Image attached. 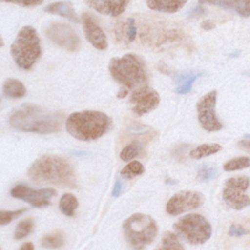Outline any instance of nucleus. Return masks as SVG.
Returning <instances> with one entry per match:
<instances>
[{"label": "nucleus", "mask_w": 250, "mask_h": 250, "mask_svg": "<svg viewBox=\"0 0 250 250\" xmlns=\"http://www.w3.org/2000/svg\"><path fill=\"white\" fill-rule=\"evenodd\" d=\"M115 39L123 45L139 44L148 49H165L186 40L184 28L152 15H132L114 26Z\"/></svg>", "instance_id": "obj_1"}, {"label": "nucleus", "mask_w": 250, "mask_h": 250, "mask_svg": "<svg viewBox=\"0 0 250 250\" xmlns=\"http://www.w3.org/2000/svg\"><path fill=\"white\" fill-rule=\"evenodd\" d=\"M63 117L64 114L61 111L24 104L11 113L9 123L19 131L51 134L61 131Z\"/></svg>", "instance_id": "obj_2"}, {"label": "nucleus", "mask_w": 250, "mask_h": 250, "mask_svg": "<svg viewBox=\"0 0 250 250\" xmlns=\"http://www.w3.org/2000/svg\"><path fill=\"white\" fill-rule=\"evenodd\" d=\"M29 179L39 185H54L75 188L76 175L67 159L59 155L46 154L36 159L28 169Z\"/></svg>", "instance_id": "obj_3"}, {"label": "nucleus", "mask_w": 250, "mask_h": 250, "mask_svg": "<svg viewBox=\"0 0 250 250\" xmlns=\"http://www.w3.org/2000/svg\"><path fill=\"white\" fill-rule=\"evenodd\" d=\"M108 70L114 81L127 90L145 86L148 78L145 62L133 53L112 58L108 63Z\"/></svg>", "instance_id": "obj_4"}, {"label": "nucleus", "mask_w": 250, "mask_h": 250, "mask_svg": "<svg viewBox=\"0 0 250 250\" xmlns=\"http://www.w3.org/2000/svg\"><path fill=\"white\" fill-rule=\"evenodd\" d=\"M110 123V118L102 111L84 110L71 113L65 121V128L77 140L92 141L105 134Z\"/></svg>", "instance_id": "obj_5"}, {"label": "nucleus", "mask_w": 250, "mask_h": 250, "mask_svg": "<svg viewBox=\"0 0 250 250\" xmlns=\"http://www.w3.org/2000/svg\"><path fill=\"white\" fill-rule=\"evenodd\" d=\"M10 51L14 62L20 68L30 69L41 56L40 38L36 30L30 25L21 27Z\"/></svg>", "instance_id": "obj_6"}, {"label": "nucleus", "mask_w": 250, "mask_h": 250, "mask_svg": "<svg viewBox=\"0 0 250 250\" xmlns=\"http://www.w3.org/2000/svg\"><path fill=\"white\" fill-rule=\"evenodd\" d=\"M124 235L128 242L137 250L150 244L157 235L158 227L149 215L136 213L123 223Z\"/></svg>", "instance_id": "obj_7"}, {"label": "nucleus", "mask_w": 250, "mask_h": 250, "mask_svg": "<svg viewBox=\"0 0 250 250\" xmlns=\"http://www.w3.org/2000/svg\"><path fill=\"white\" fill-rule=\"evenodd\" d=\"M176 232L190 244H203L212 234L210 223L199 214H188L174 224Z\"/></svg>", "instance_id": "obj_8"}, {"label": "nucleus", "mask_w": 250, "mask_h": 250, "mask_svg": "<svg viewBox=\"0 0 250 250\" xmlns=\"http://www.w3.org/2000/svg\"><path fill=\"white\" fill-rule=\"evenodd\" d=\"M250 186V179L246 176H237L228 179L223 189L225 203L235 210H241L250 205V197L245 190Z\"/></svg>", "instance_id": "obj_9"}, {"label": "nucleus", "mask_w": 250, "mask_h": 250, "mask_svg": "<svg viewBox=\"0 0 250 250\" xmlns=\"http://www.w3.org/2000/svg\"><path fill=\"white\" fill-rule=\"evenodd\" d=\"M45 34L51 42L69 52L77 51L80 47L78 34L65 22H52L46 28Z\"/></svg>", "instance_id": "obj_10"}, {"label": "nucleus", "mask_w": 250, "mask_h": 250, "mask_svg": "<svg viewBox=\"0 0 250 250\" xmlns=\"http://www.w3.org/2000/svg\"><path fill=\"white\" fill-rule=\"evenodd\" d=\"M216 101L217 92L211 91L201 97L196 104L198 121L201 127L209 132L219 131L223 127L222 123L216 115Z\"/></svg>", "instance_id": "obj_11"}, {"label": "nucleus", "mask_w": 250, "mask_h": 250, "mask_svg": "<svg viewBox=\"0 0 250 250\" xmlns=\"http://www.w3.org/2000/svg\"><path fill=\"white\" fill-rule=\"evenodd\" d=\"M203 195L198 191L183 190L174 194L166 204V211L172 216L180 215L202 205Z\"/></svg>", "instance_id": "obj_12"}, {"label": "nucleus", "mask_w": 250, "mask_h": 250, "mask_svg": "<svg viewBox=\"0 0 250 250\" xmlns=\"http://www.w3.org/2000/svg\"><path fill=\"white\" fill-rule=\"evenodd\" d=\"M129 102L133 112L140 116L156 108L159 104L160 97L155 90L145 85L133 91Z\"/></svg>", "instance_id": "obj_13"}, {"label": "nucleus", "mask_w": 250, "mask_h": 250, "mask_svg": "<svg viewBox=\"0 0 250 250\" xmlns=\"http://www.w3.org/2000/svg\"><path fill=\"white\" fill-rule=\"evenodd\" d=\"M57 194L53 188L33 189L25 185H18L11 189V195L20 198L34 207H45L50 204V199Z\"/></svg>", "instance_id": "obj_14"}, {"label": "nucleus", "mask_w": 250, "mask_h": 250, "mask_svg": "<svg viewBox=\"0 0 250 250\" xmlns=\"http://www.w3.org/2000/svg\"><path fill=\"white\" fill-rule=\"evenodd\" d=\"M82 27L86 39L98 50H105L107 48V39L104 31L88 13L82 14Z\"/></svg>", "instance_id": "obj_15"}, {"label": "nucleus", "mask_w": 250, "mask_h": 250, "mask_svg": "<svg viewBox=\"0 0 250 250\" xmlns=\"http://www.w3.org/2000/svg\"><path fill=\"white\" fill-rule=\"evenodd\" d=\"M84 2L100 14L117 17L126 10L130 0H84Z\"/></svg>", "instance_id": "obj_16"}, {"label": "nucleus", "mask_w": 250, "mask_h": 250, "mask_svg": "<svg viewBox=\"0 0 250 250\" xmlns=\"http://www.w3.org/2000/svg\"><path fill=\"white\" fill-rule=\"evenodd\" d=\"M198 2L200 4H208L232 10L244 18L250 17V0H198Z\"/></svg>", "instance_id": "obj_17"}, {"label": "nucleus", "mask_w": 250, "mask_h": 250, "mask_svg": "<svg viewBox=\"0 0 250 250\" xmlns=\"http://www.w3.org/2000/svg\"><path fill=\"white\" fill-rule=\"evenodd\" d=\"M44 11L49 14L60 15L74 23H78L80 21V19L78 18L72 3L69 1H59L51 3L44 8Z\"/></svg>", "instance_id": "obj_18"}, {"label": "nucleus", "mask_w": 250, "mask_h": 250, "mask_svg": "<svg viewBox=\"0 0 250 250\" xmlns=\"http://www.w3.org/2000/svg\"><path fill=\"white\" fill-rule=\"evenodd\" d=\"M202 74L198 70H188L178 74L175 78V92L181 95L188 94L191 90L193 82Z\"/></svg>", "instance_id": "obj_19"}, {"label": "nucleus", "mask_w": 250, "mask_h": 250, "mask_svg": "<svg viewBox=\"0 0 250 250\" xmlns=\"http://www.w3.org/2000/svg\"><path fill=\"white\" fill-rule=\"evenodd\" d=\"M188 0H146V6L156 12L173 14L180 11Z\"/></svg>", "instance_id": "obj_20"}, {"label": "nucleus", "mask_w": 250, "mask_h": 250, "mask_svg": "<svg viewBox=\"0 0 250 250\" xmlns=\"http://www.w3.org/2000/svg\"><path fill=\"white\" fill-rule=\"evenodd\" d=\"M26 93V89L22 82L15 78H8L3 84V94L7 98L20 99Z\"/></svg>", "instance_id": "obj_21"}, {"label": "nucleus", "mask_w": 250, "mask_h": 250, "mask_svg": "<svg viewBox=\"0 0 250 250\" xmlns=\"http://www.w3.org/2000/svg\"><path fill=\"white\" fill-rule=\"evenodd\" d=\"M144 152V145L139 140H133L127 144L120 152V158L124 161H130L138 156H141Z\"/></svg>", "instance_id": "obj_22"}, {"label": "nucleus", "mask_w": 250, "mask_h": 250, "mask_svg": "<svg viewBox=\"0 0 250 250\" xmlns=\"http://www.w3.org/2000/svg\"><path fill=\"white\" fill-rule=\"evenodd\" d=\"M156 250H185L176 233L166 231L162 235L161 242Z\"/></svg>", "instance_id": "obj_23"}, {"label": "nucleus", "mask_w": 250, "mask_h": 250, "mask_svg": "<svg viewBox=\"0 0 250 250\" xmlns=\"http://www.w3.org/2000/svg\"><path fill=\"white\" fill-rule=\"evenodd\" d=\"M59 207L61 212L68 217H71L74 215L75 210L78 207V201L76 197L71 193H64L60 200Z\"/></svg>", "instance_id": "obj_24"}, {"label": "nucleus", "mask_w": 250, "mask_h": 250, "mask_svg": "<svg viewBox=\"0 0 250 250\" xmlns=\"http://www.w3.org/2000/svg\"><path fill=\"white\" fill-rule=\"evenodd\" d=\"M222 149V146L219 144H202L196 146L194 149L190 150L189 155L191 158L200 159L211 154H214Z\"/></svg>", "instance_id": "obj_25"}, {"label": "nucleus", "mask_w": 250, "mask_h": 250, "mask_svg": "<svg viewBox=\"0 0 250 250\" xmlns=\"http://www.w3.org/2000/svg\"><path fill=\"white\" fill-rule=\"evenodd\" d=\"M64 240L65 238L62 232L55 231L43 236L41 240V245L45 248L57 249L64 244Z\"/></svg>", "instance_id": "obj_26"}, {"label": "nucleus", "mask_w": 250, "mask_h": 250, "mask_svg": "<svg viewBox=\"0 0 250 250\" xmlns=\"http://www.w3.org/2000/svg\"><path fill=\"white\" fill-rule=\"evenodd\" d=\"M145 171L143 164L139 161H131L121 171L120 174L125 179H133L139 175H142Z\"/></svg>", "instance_id": "obj_27"}, {"label": "nucleus", "mask_w": 250, "mask_h": 250, "mask_svg": "<svg viewBox=\"0 0 250 250\" xmlns=\"http://www.w3.org/2000/svg\"><path fill=\"white\" fill-rule=\"evenodd\" d=\"M32 229H33V219L26 218L21 221L16 227L14 237L15 239H21L27 236L32 231Z\"/></svg>", "instance_id": "obj_28"}, {"label": "nucleus", "mask_w": 250, "mask_h": 250, "mask_svg": "<svg viewBox=\"0 0 250 250\" xmlns=\"http://www.w3.org/2000/svg\"><path fill=\"white\" fill-rule=\"evenodd\" d=\"M250 166V157L239 156L234 157L224 164L225 171H236L247 168Z\"/></svg>", "instance_id": "obj_29"}, {"label": "nucleus", "mask_w": 250, "mask_h": 250, "mask_svg": "<svg viewBox=\"0 0 250 250\" xmlns=\"http://www.w3.org/2000/svg\"><path fill=\"white\" fill-rule=\"evenodd\" d=\"M218 174V170L215 166L209 164H203L198 168L197 179L201 182H208L213 180Z\"/></svg>", "instance_id": "obj_30"}, {"label": "nucleus", "mask_w": 250, "mask_h": 250, "mask_svg": "<svg viewBox=\"0 0 250 250\" xmlns=\"http://www.w3.org/2000/svg\"><path fill=\"white\" fill-rule=\"evenodd\" d=\"M25 210L26 209H18V210H14V211L1 210L0 211V224L2 226H4V225L11 223L15 218L21 215Z\"/></svg>", "instance_id": "obj_31"}, {"label": "nucleus", "mask_w": 250, "mask_h": 250, "mask_svg": "<svg viewBox=\"0 0 250 250\" xmlns=\"http://www.w3.org/2000/svg\"><path fill=\"white\" fill-rule=\"evenodd\" d=\"M248 233H249V230L247 229H245L244 227H242L241 225L232 224L229 229V235H230V236L238 237V236H242V235H245Z\"/></svg>", "instance_id": "obj_32"}, {"label": "nucleus", "mask_w": 250, "mask_h": 250, "mask_svg": "<svg viewBox=\"0 0 250 250\" xmlns=\"http://www.w3.org/2000/svg\"><path fill=\"white\" fill-rule=\"evenodd\" d=\"M7 3H14L22 7H34L41 5L44 0H1Z\"/></svg>", "instance_id": "obj_33"}, {"label": "nucleus", "mask_w": 250, "mask_h": 250, "mask_svg": "<svg viewBox=\"0 0 250 250\" xmlns=\"http://www.w3.org/2000/svg\"><path fill=\"white\" fill-rule=\"evenodd\" d=\"M122 188H123L122 181L120 180V178H117L116 182H115V185H114V188H113V190H112V196H114V197L119 196L121 194Z\"/></svg>", "instance_id": "obj_34"}, {"label": "nucleus", "mask_w": 250, "mask_h": 250, "mask_svg": "<svg viewBox=\"0 0 250 250\" xmlns=\"http://www.w3.org/2000/svg\"><path fill=\"white\" fill-rule=\"evenodd\" d=\"M205 13H206V10L203 7L197 6L192 8V10L189 12V17H199L204 15Z\"/></svg>", "instance_id": "obj_35"}, {"label": "nucleus", "mask_w": 250, "mask_h": 250, "mask_svg": "<svg viewBox=\"0 0 250 250\" xmlns=\"http://www.w3.org/2000/svg\"><path fill=\"white\" fill-rule=\"evenodd\" d=\"M215 27V22L211 20H205L201 22V28L204 30H211Z\"/></svg>", "instance_id": "obj_36"}, {"label": "nucleus", "mask_w": 250, "mask_h": 250, "mask_svg": "<svg viewBox=\"0 0 250 250\" xmlns=\"http://www.w3.org/2000/svg\"><path fill=\"white\" fill-rule=\"evenodd\" d=\"M238 146L248 152H250V140H242L238 142Z\"/></svg>", "instance_id": "obj_37"}, {"label": "nucleus", "mask_w": 250, "mask_h": 250, "mask_svg": "<svg viewBox=\"0 0 250 250\" xmlns=\"http://www.w3.org/2000/svg\"><path fill=\"white\" fill-rule=\"evenodd\" d=\"M20 250H34V246L31 242H25L21 246Z\"/></svg>", "instance_id": "obj_38"}, {"label": "nucleus", "mask_w": 250, "mask_h": 250, "mask_svg": "<svg viewBox=\"0 0 250 250\" xmlns=\"http://www.w3.org/2000/svg\"><path fill=\"white\" fill-rule=\"evenodd\" d=\"M128 92H129V90H127V89H125V88H121L120 91H119L118 94H117V97L120 98V99H122V98H124V97L127 96Z\"/></svg>", "instance_id": "obj_39"}]
</instances>
